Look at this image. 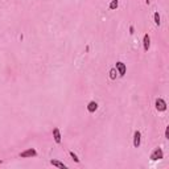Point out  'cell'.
Returning a JSON list of instances; mask_svg holds the SVG:
<instances>
[{"mask_svg": "<svg viewBox=\"0 0 169 169\" xmlns=\"http://www.w3.org/2000/svg\"><path fill=\"white\" fill-rule=\"evenodd\" d=\"M153 20H155V24H156V25H160V23H161V21H160V15H159V12H155V15H153Z\"/></svg>", "mask_w": 169, "mask_h": 169, "instance_id": "11", "label": "cell"}, {"mask_svg": "<svg viewBox=\"0 0 169 169\" xmlns=\"http://www.w3.org/2000/svg\"><path fill=\"white\" fill-rule=\"evenodd\" d=\"M96 110H98V103L94 102V100H91V102L87 104V111L90 112V114H92V112H95Z\"/></svg>", "mask_w": 169, "mask_h": 169, "instance_id": "9", "label": "cell"}, {"mask_svg": "<svg viewBox=\"0 0 169 169\" xmlns=\"http://www.w3.org/2000/svg\"><path fill=\"white\" fill-rule=\"evenodd\" d=\"M165 138H166V139H169V126L165 128Z\"/></svg>", "mask_w": 169, "mask_h": 169, "instance_id": "14", "label": "cell"}, {"mask_svg": "<svg viewBox=\"0 0 169 169\" xmlns=\"http://www.w3.org/2000/svg\"><path fill=\"white\" fill-rule=\"evenodd\" d=\"M53 138H54V141L57 143V144H60L61 143V132H60V128H53Z\"/></svg>", "mask_w": 169, "mask_h": 169, "instance_id": "7", "label": "cell"}, {"mask_svg": "<svg viewBox=\"0 0 169 169\" xmlns=\"http://www.w3.org/2000/svg\"><path fill=\"white\" fill-rule=\"evenodd\" d=\"M155 106H156V110L160 112H164L166 110V102L162 98H157L155 102Z\"/></svg>", "mask_w": 169, "mask_h": 169, "instance_id": "2", "label": "cell"}, {"mask_svg": "<svg viewBox=\"0 0 169 169\" xmlns=\"http://www.w3.org/2000/svg\"><path fill=\"white\" fill-rule=\"evenodd\" d=\"M145 4H149V0H145Z\"/></svg>", "mask_w": 169, "mask_h": 169, "instance_id": "16", "label": "cell"}, {"mask_svg": "<svg viewBox=\"0 0 169 169\" xmlns=\"http://www.w3.org/2000/svg\"><path fill=\"white\" fill-rule=\"evenodd\" d=\"M143 46H144V50L148 52V49H149V46H151V37H149L148 33L144 35V39H143Z\"/></svg>", "mask_w": 169, "mask_h": 169, "instance_id": "6", "label": "cell"}, {"mask_svg": "<svg viewBox=\"0 0 169 169\" xmlns=\"http://www.w3.org/2000/svg\"><path fill=\"white\" fill-rule=\"evenodd\" d=\"M140 143H141V134H140V131H135V134H134V147L135 148H139V147H140Z\"/></svg>", "mask_w": 169, "mask_h": 169, "instance_id": "5", "label": "cell"}, {"mask_svg": "<svg viewBox=\"0 0 169 169\" xmlns=\"http://www.w3.org/2000/svg\"><path fill=\"white\" fill-rule=\"evenodd\" d=\"M70 156H71V159H73V160H74L75 162H79V159H78V156H77L75 153H74L73 151H70Z\"/></svg>", "mask_w": 169, "mask_h": 169, "instance_id": "13", "label": "cell"}, {"mask_svg": "<svg viewBox=\"0 0 169 169\" xmlns=\"http://www.w3.org/2000/svg\"><path fill=\"white\" fill-rule=\"evenodd\" d=\"M115 69H116V71H118V74H119L120 77H124V75H126V70H127V67H126V64H123L122 61L116 62Z\"/></svg>", "mask_w": 169, "mask_h": 169, "instance_id": "4", "label": "cell"}, {"mask_svg": "<svg viewBox=\"0 0 169 169\" xmlns=\"http://www.w3.org/2000/svg\"><path fill=\"white\" fill-rule=\"evenodd\" d=\"M1 162H3V161H1V160H0V164H1Z\"/></svg>", "mask_w": 169, "mask_h": 169, "instance_id": "17", "label": "cell"}, {"mask_svg": "<svg viewBox=\"0 0 169 169\" xmlns=\"http://www.w3.org/2000/svg\"><path fill=\"white\" fill-rule=\"evenodd\" d=\"M118 7H119V0H111V3H110V5H108V8H110L111 11L118 9Z\"/></svg>", "mask_w": 169, "mask_h": 169, "instance_id": "10", "label": "cell"}, {"mask_svg": "<svg viewBox=\"0 0 169 169\" xmlns=\"http://www.w3.org/2000/svg\"><path fill=\"white\" fill-rule=\"evenodd\" d=\"M130 33L131 35H134V27H132V25L130 27Z\"/></svg>", "mask_w": 169, "mask_h": 169, "instance_id": "15", "label": "cell"}, {"mask_svg": "<svg viewBox=\"0 0 169 169\" xmlns=\"http://www.w3.org/2000/svg\"><path fill=\"white\" fill-rule=\"evenodd\" d=\"M50 164L53 166H57V168H60V169H67V165L66 164H64V162H61V161H58V160H50Z\"/></svg>", "mask_w": 169, "mask_h": 169, "instance_id": "8", "label": "cell"}, {"mask_svg": "<svg viewBox=\"0 0 169 169\" xmlns=\"http://www.w3.org/2000/svg\"><path fill=\"white\" fill-rule=\"evenodd\" d=\"M36 156H37V152H36V149H33V148H29V149H25V151H23V152H20V157H23V159L36 157Z\"/></svg>", "mask_w": 169, "mask_h": 169, "instance_id": "3", "label": "cell"}, {"mask_svg": "<svg viewBox=\"0 0 169 169\" xmlns=\"http://www.w3.org/2000/svg\"><path fill=\"white\" fill-rule=\"evenodd\" d=\"M149 159L152 160V161H157V160L164 159V152H162V149L161 148H156V149H153V152L151 153Z\"/></svg>", "mask_w": 169, "mask_h": 169, "instance_id": "1", "label": "cell"}, {"mask_svg": "<svg viewBox=\"0 0 169 169\" xmlns=\"http://www.w3.org/2000/svg\"><path fill=\"white\" fill-rule=\"evenodd\" d=\"M116 74H118V71H116L115 67L110 70V78H111V79H115V78H116Z\"/></svg>", "mask_w": 169, "mask_h": 169, "instance_id": "12", "label": "cell"}]
</instances>
